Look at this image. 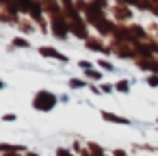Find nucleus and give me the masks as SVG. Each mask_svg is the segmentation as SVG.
<instances>
[{"label":"nucleus","mask_w":158,"mask_h":156,"mask_svg":"<svg viewBox=\"0 0 158 156\" xmlns=\"http://www.w3.org/2000/svg\"><path fill=\"white\" fill-rule=\"evenodd\" d=\"M41 54H46V57H56V59H61V61L65 59L63 54H59L56 50H50V48H41Z\"/></svg>","instance_id":"obj_2"},{"label":"nucleus","mask_w":158,"mask_h":156,"mask_svg":"<svg viewBox=\"0 0 158 156\" xmlns=\"http://www.w3.org/2000/svg\"><path fill=\"white\" fill-rule=\"evenodd\" d=\"M59 156H69V154H67L65 150H61V152H59Z\"/></svg>","instance_id":"obj_6"},{"label":"nucleus","mask_w":158,"mask_h":156,"mask_svg":"<svg viewBox=\"0 0 158 156\" xmlns=\"http://www.w3.org/2000/svg\"><path fill=\"white\" fill-rule=\"evenodd\" d=\"M104 119H110V121H115V124H128V119L117 117V115H110V113H104Z\"/></svg>","instance_id":"obj_3"},{"label":"nucleus","mask_w":158,"mask_h":156,"mask_svg":"<svg viewBox=\"0 0 158 156\" xmlns=\"http://www.w3.org/2000/svg\"><path fill=\"white\" fill-rule=\"evenodd\" d=\"M117 89H119V91H128V82H126V80H123V82H119V85H117Z\"/></svg>","instance_id":"obj_4"},{"label":"nucleus","mask_w":158,"mask_h":156,"mask_svg":"<svg viewBox=\"0 0 158 156\" xmlns=\"http://www.w3.org/2000/svg\"><path fill=\"white\" fill-rule=\"evenodd\" d=\"M54 95H50V93H46V91H41L37 98H35V106L37 108H41V111H48V108H52L54 106Z\"/></svg>","instance_id":"obj_1"},{"label":"nucleus","mask_w":158,"mask_h":156,"mask_svg":"<svg viewBox=\"0 0 158 156\" xmlns=\"http://www.w3.org/2000/svg\"><path fill=\"white\" fill-rule=\"evenodd\" d=\"M149 85H158V76H156V78L152 76V78H149Z\"/></svg>","instance_id":"obj_5"}]
</instances>
